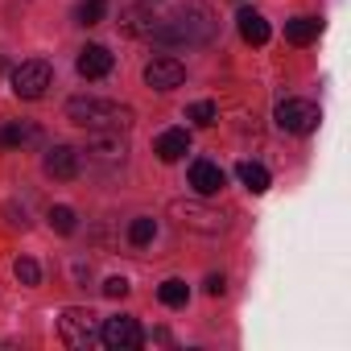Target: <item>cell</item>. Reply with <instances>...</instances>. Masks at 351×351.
Masks as SVG:
<instances>
[{"label": "cell", "instance_id": "6da1fadb", "mask_svg": "<svg viewBox=\"0 0 351 351\" xmlns=\"http://www.w3.org/2000/svg\"><path fill=\"white\" fill-rule=\"evenodd\" d=\"M211 34H215V13L203 0H186L165 21H157L149 38L161 46H203V42H211Z\"/></svg>", "mask_w": 351, "mask_h": 351}, {"label": "cell", "instance_id": "7a4b0ae2", "mask_svg": "<svg viewBox=\"0 0 351 351\" xmlns=\"http://www.w3.org/2000/svg\"><path fill=\"white\" fill-rule=\"evenodd\" d=\"M66 116H71V124H79V128H91V132H124L128 124H132V108H120V104H112V99H71L66 104Z\"/></svg>", "mask_w": 351, "mask_h": 351}, {"label": "cell", "instance_id": "3957f363", "mask_svg": "<svg viewBox=\"0 0 351 351\" xmlns=\"http://www.w3.org/2000/svg\"><path fill=\"white\" fill-rule=\"evenodd\" d=\"M58 335H62L66 347H95L99 343V318L83 306H71L58 318Z\"/></svg>", "mask_w": 351, "mask_h": 351}, {"label": "cell", "instance_id": "277c9868", "mask_svg": "<svg viewBox=\"0 0 351 351\" xmlns=\"http://www.w3.org/2000/svg\"><path fill=\"white\" fill-rule=\"evenodd\" d=\"M99 343L112 347V351H136V347L145 343V330H141L136 318L116 314V318H104V322H99Z\"/></svg>", "mask_w": 351, "mask_h": 351}, {"label": "cell", "instance_id": "5b68a950", "mask_svg": "<svg viewBox=\"0 0 351 351\" xmlns=\"http://www.w3.org/2000/svg\"><path fill=\"white\" fill-rule=\"evenodd\" d=\"M50 62H42V58H34V62H21V66H13V95L17 99H42L46 95V87H50Z\"/></svg>", "mask_w": 351, "mask_h": 351}, {"label": "cell", "instance_id": "8992f818", "mask_svg": "<svg viewBox=\"0 0 351 351\" xmlns=\"http://www.w3.org/2000/svg\"><path fill=\"white\" fill-rule=\"evenodd\" d=\"M318 108L310 104V99H281L277 104V128L281 132H298V136H306V132H314L318 128Z\"/></svg>", "mask_w": 351, "mask_h": 351}, {"label": "cell", "instance_id": "52a82bcc", "mask_svg": "<svg viewBox=\"0 0 351 351\" xmlns=\"http://www.w3.org/2000/svg\"><path fill=\"white\" fill-rule=\"evenodd\" d=\"M182 79H186V66L178 58H169V54H161V58H153L145 66V83L153 91H173V87H182Z\"/></svg>", "mask_w": 351, "mask_h": 351}, {"label": "cell", "instance_id": "ba28073f", "mask_svg": "<svg viewBox=\"0 0 351 351\" xmlns=\"http://www.w3.org/2000/svg\"><path fill=\"white\" fill-rule=\"evenodd\" d=\"M42 165H46V173H50V178H58V182H71V178H79V165H83V157H79V149H75V145H50Z\"/></svg>", "mask_w": 351, "mask_h": 351}, {"label": "cell", "instance_id": "9c48e42d", "mask_svg": "<svg viewBox=\"0 0 351 351\" xmlns=\"http://www.w3.org/2000/svg\"><path fill=\"white\" fill-rule=\"evenodd\" d=\"M223 182H228V173H223L215 161H207V157L191 161V191H195L199 199H211V195H219V191H223Z\"/></svg>", "mask_w": 351, "mask_h": 351}, {"label": "cell", "instance_id": "30bf717a", "mask_svg": "<svg viewBox=\"0 0 351 351\" xmlns=\"http://www.w3.org/2000/svg\"><path fill=\"white\" fill-rule=\"evenodd\" d=\"M124 153H128L124 132H95V136H91V145H87V157H91V161H99V165H120V161H124Z\"/></svg>", "mask_w": 351, "mask_h": 351}, {"label": "cell", "instance_id": "8fae6325", "mask_svg": "<svg viewBox=\"0 0 351 351\" xmlns=\"http://www.w3.org/2000/svg\"><path fill=\"white\" fill-rule=\"evenodd\" d=\"M169 211L178 215L182 228H195V232H207V236L223 228V215H215V211H207V207H199V203H173Z\"/></svg>", "mask_w": 351, "mask_h": 351}, {"label": "cell", "instance_id": "7c38bea8", "mask_svg": "<svg viewBox=\"0 0 351 351\" xmlns=\"http://www.w3.org/2000/svg\"><path fill=\"white\" fill-rule=\"evenodd\" d=\"M75 66H79L83 79H108L112 66H116V58L108 54V46H95V42H91V46L79 50V62H75Z\"/></svg>", "mask_w": 351, "mask_h": 351}, {"label": "cell", "instance_id": "4fadbf2b", "mask_svg": "<svg viewBox=\"0 0 351 351\" xmlns=\"http://www.w3.org/2000/svg\"><path fill=\"white\" fill-rule=\"evenodd\" d=\"M153 153L165 161V165H173V161H182L186 153H191V132L186 128H165L157 141H153Z\"/></svg>", "mask_w": 351, "mask_h": 351}, {"label": "cell", "instance_id": "5bb4252c", "mask_svg": "<svg viewBox=\"0 0 351 351\" xmlns=\"http://www.w3.org/2000/svg\"><path fill=\"white\" fill-rule=\"evenodd\" d=\"M236 25H240V38H244L248 46H265V42H269V34H273V29H269V21H265L261 13H252V9H244V13L236 17Z\"/></svg>", "mask_w": 351, "mask_h": 351}, {"label": "cell", "instance_id": "9a60e30c", "mask_svg": "<svg viewBox=\"0 0 351 351\" xmlns=\"http://www.w3.org/2000/svg\"><path fill=\"white\" fill-rule=\"evenodd\" d=\"M29 141H38V128H34L29 120H13V124L0 128V149H21V145H29Z\"/></svg>", "mask_w": 351, "mask_h": 351}, {"label": "cell", "instance_id": "2e32d148", "mask_svg": "<svg viewBox=\"0 0 351 351\" xmlns=\"http://www.w3.org/2000/svg\"><path fill=\"white\" fill-rule=\"evenodd\" d=\"M240 182H244V191H252V195H265L269 191V169L261 165V161H240Z\"/></svg>", "mask_w": 351, "mask_h": 351}, {"label": "cell", "instance_id": "e0dca14e", "mask_svg": "<svg viewBox=\"0 0 351 351\" xmlns=\"http://www.w3.org/2000/svg\"><path fill=\"white\" fill-rule=\"evenodd\" d=\"M318 29H322V21H314V17H293V21H285V38H289L293 46H310V42L318 38Z\"/></svg>", "mask_w": 351, "mask_h": 351}, {"label": "cell", "instance_id": "ac0fdd59", "mask_svg": "<svg viewBox=\"0 0 351 351\" xmlns=\"http://www.w3.org/2000/svg\"><path fill=\"white\" fill-rule=\"evenodd\" d=\"M153 25H157V17L149 9H128L124 13V34H132V38H149Z\"/></svg>", "mask_w": 351, "mask_h": 351}, {"label": "cell", "instance_id": "d6986e66", "mask_svg": "<svg viewBox=\"0 0 351 351\" xmlns=\"http://www.w3.org/2000/svg\"><path fill=\"white\" fill-rule=\"evenodd\" d=\"M157 298H161L165 306H186V302H191V289H186V281L169 277V281H161V285H157Z\"/></svg>", "mask_w": 351, "mask_h": 351}, {"label": "cell", "instance_id": "ffe728a7", "mask_svg": "<svg viewBox=\"0 0 351 351\" xmlns=\"http://www.w3.org/2000/svg\"><path fill=\"white\" fill-rule=\"evenodd\" d=\"M153 236H157V219H149V215H141V219H132V223H128V240H132L136 248H145V244H153Z\"/></svg>", "mask_w": 351, "mask_h": 351}, {"label": "cell", "instance_id": "44dd1931", "mask_svg": "<svg viewBox=\"0 0 351 351\" xmlns=\"http://www.w3.org/2000/svg\"><path fill=\"white\" fill-rule=\"evenodd\" d=\"M104 13H108V0H83V5L75 9V21L79 25H99Z\"/></svg>", "mask_w": 351, "mask_h": 351}, {"label": "cell", "instance_id": "7402d4cb", "mask_svg": "<svg viewBox=\"0 0 351 351\" xmlns=\"http://www.w3.org/2000/svg\"><path fill=\"white\" fill-rule=\"evenodd\" d=\"M13 277H17L21 285H38V281H42V269H38L34 256H17V261H13Z\"/></svg>", "mask_w": 351, "mask_h": 351}, {"label": "cell", "instance_id": "603a6c76", "mask_svg": "<svg viewBox=\"0 0 351 351\" xmlns=\"http://www.w3.org/2000/svg\"><path fill=\"white\" fill-rule=\"evenodd\" d=\"M46 219H50V228H54L58 236H71V232H75V211H71V207H50Z\"/></svg>", "mask_w": 351, "mask_h": 351}, {"label": "cell", "instance_id": "cb8c5ba5", "mask_svg": "<svg viewBox=\"0 0 351 351\" xmlns=\"http://www.w3.org/2000/svg\"><path fill=\"white\" fill-rule=\"evenodd\" d=\"M186 116H191L199 128H211L219 112H215V104H211V99H199V104H191V112H186Z\"/></svg>", "mask_w": 351, "mask_h": 351}, {"label": "cell", "instance_id": "d4e9b609", "mask_svg": "<svg viewBox=\"0 0 351 351\" xmlns=\"http://www.w3.org/2000/svg\"><path fill=\"white\" fill-rule=\"evenodd\" d=\"M104 293H108V298H124V293H128V281H124V277H108V281H104Z\"/></svg>", "mask_w": 351, "mask_h": 351}, {"label": "cell", "instance_id": "484cf974", "mask_svg": "<svg viewBox=\"0 0 351 351\" xmlns=\"http://www.w3.org/2000/svg\"><path fill=\"white\" fill-rule=\"evenodd\" d=\"M223 289H228V281H223V273H211V277H207V293H211V298H219Z\"/></svg>", "mask_w": 351, "mask_h": 351}]
</instances>
